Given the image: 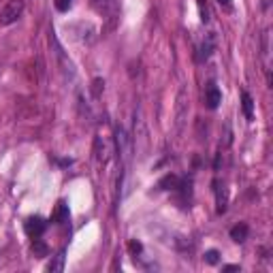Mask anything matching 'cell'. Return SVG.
<instances>
[{"label":"cell","mask_w":273,"mask_h":273,"mask_svg":"<svg viewBox=\"0 0 273 273\" xmlns=\"http://www.w3.org/2000/svg\"><path fill=\"white\" fill-rule=\"evenodd\" d=\"M21 15H24V0H9L4 9L0 11V26L15 24Z\"/></svg>","instance_id":"obj_1"},{"label":"cell","mask_w":273,"mask_h":273,"mask_svg":"<svg viewBox=\"0 0 273 273\" xmlns=\"http://www.w3.org/2000/svg\"><path fill=\"white\" fill-rule=\"evenodd\" d=\"M128 248H130V252L135 254V256H137V254L143 250V246H141V243H139V241H130V243H128Z\"/></svg>","instance_id":"obj_19"},{"label":"cell","mask_w":273,"mask_h":273,"mask_svg":"<svg viewBox=\"0 0 273 273\" xmlns=\"http://www.w3.org/2000/svg\"><path fill=\"white\" fill-rule=\"evenodd\" d=\"M250 235V226L246 224V222H239V224H235L231 228V239L235 243H243Z\"/></svg>","instance_id":"obj_7"},{"label":"cell","mask_w":273,"mask_h":273,"mask_svg":"<svg viewBox=\"0 0 273 273\" xmlns=\"http://www.w3.org/2000/svg\"><path fill=\"white\" fill-rule=\"evenodd\" d=\"M218 2H220V4H224L226 9H231V7H233V2H231V0H218Z\"/></svg>","instance_id":"obj_21"},{"label":"cell","mask_w":273,"mask_h":273,"mask_svg":"<svg viewBox=\"0 0 273 273\" xmlns=\"http://www.w3.org/2000/svg\"><path fill=\"white\" fill-rule=\"evenodd\" d=\"M180 177L177 175H173V173H166L163 180L158 182V188L160 190H177V186H180Z\"/></svg>","instance_id":"obj_9"},{"label":"cell","mask_w":273,"mask_h":273,"mask_svg":"<svg viewBox=\"0 0 273 273\" xmlns=\"http://www.w3.org/2000/svg\"><path fill=\"white\" fill-rule=\"evenodd\" d=\"M199 11H200V21L207 24L209 21V9H207V4H205V0H199Z\"/></svg>","instance_id":"obj_15"},{"label":"cell","mask_w":273,"mask_h":273,"mask_svg":"<svg viewBox=\"0 0 273 273\" xmlns=\"http://www.w3.org/2000/svg\"><path fill=\"white\" fill-rule=\"evenodd\" d=\"M103 90H105V81L98 77V79H94V81H92V96H94V98H100Z\"/></svg>","instance_id":"obj_14"},{"label":"cell","mask_w":273,"mask_h":273,"mask_svg":"<svg viewBox=\"0 0 273 273\" xmlns=\"http://www.w3.org/2000/svg\"><path fill=\"white\" fill-rule=\"evenodd\" d=\"M222 271H226V273H228V271H239V265H226Z\"/></svg>","instance_id":"obj_20"},{"label":"cell","mask_w":273,"mask_h":273,"mask_svg":"<svg viewBox=\"0 0 273 273\" xmlns=\"http://www.w3.org/2000/svg\"><path fill=\"white\" fill-rule=\"evenodd\" d=\"M214 49H216V35L214 32H209L207 36H205V41L200 43V47H199V54H197V62H207V60L211 58V54H214Z\"/></svg>","instance_id":"obj_3"},{"label":"cell","mask_w":273,"mask_h":273,"mask_svg":"<svg viewBox=\"0 0 273 273\" xmlns=\"http://www.w3.org/2000/svg\"><path fill=\"white\" fill-rule=\"evenodd\" d=\"M107 0H92V7L98 11V13H103V11H107Z\"/></svg>","instance_id":"obj_18"},{"label":"cell","mask_w":273,"mask_h":273,"mask_svg":"<svg viewBox=\"0 0 273 273\" xmlns=\"http://www.w3.org/2000/svg\"><path fill=\"white\" fill-rule=\"evenodd\" d=\"M32 252H35V256L36 258H45V256L49 254V248H47V243L43 241V239H35V241H32Z\"/></svg>","instance_id":"obj_12"},{"label":"cell","mask_w":273,"mask_h":273,"mask_svg":"<svg viewBox=\"0 0 273 273\" xmlns=\"http://www.w3.org/2000/svg\"><path fill=\"white\" fill-rule=\"evenodd\" d=\"M214 190H216V205H218V207H216V211H218V214H224L226 211V203H228V197H226V188L224 186H220V182H214Z\"/></svg>","instance_id":"obj_6"},{"label":"cell","mask_w":273,"mask_h":273,"mask_svg":"<svg viewBox=\"0 0 273 273\" xmlns=\"http://www.w3.org/2000/svg\"><path fill=\"white\" fill-rule=\"evenodd\" d=\"M55 224H64V222H69V205L64 203V200H60L58 207H55V214L52 218Z\"/></svg>","instance_id":"obj_11"},{"label":"cell","mask_w":273,"mask_h":273,"mask_svg":"<svg viewBox=\"0 0 273 273\" xmlns=\"http://www.w3.org/2000/svg\"><path fill=\"white\" fill-rule=\"evenodd\" d=\"M220 103H222L220 88L216 86V83H207V88H205V105H207V107L214 111V109L220 107Z\"/></svg>","instance_id":"obj_4"},{"label":"cell","mask_w":273,"mask_h":273,"mask_svg":"<svg viewBox=\"0 0 273 273\" xmlns=\"http://www.w3.org/2000/svg\"><path fill=\"white\" fill-rule=\"evenodd\" d=\"M54 4H55V9H58L60 13H66V11L73 7V2H71V0H54Z\"/></svg>","instance_id":"obj_17"},{"label":"cell","mask_w":273,"mask_h":273,"mask_svg":"<svg viewBox=\"0 0 273 273\" xmlns=\"http://www.w3.org/2000/svg\"><path fill=\"white\" fill-rule=\"evenodd\" d=\"M64 254H66L64 250H60V252L55 254L52 260H49V265H47V271H49V273H60V271L64 269V258H66Z\"/></svg>","instance_id":"obj_10"},{"label":"cell","mask_w":273,"mask_h":273,"mask_svg":"<svg viewBox=\"0 0 273 273\" xmlns=\"http://www.w3.org/2000/svg\"><path fill=\"white\" fill-rule=\"evenodd\" d=\"M241 107H243V115L248 122H254V100L250 96V92H241Z\"/></svg>","instance_id":"obj_8"},{"label":"cell","mask_w":273,"mask_h":273,"mask_svg":"<svg viewBox=\"0 0 273 273\" xmlns=\"http://www.w3.org/2000/svg\"><path fill=\"white\" fill-rule=\"evenodd\" d=\"M263 58L265 62H269V30L263 32Z\"/></svg>","instance_id":"obj_16"},{"label":"cell","mask_w":273,"mask_h":273,"mask_svg":"<svg viewBox=\"0 0 273 273\" xmlns=\"http://www.w3.org/2000/svg\"><path fill=\"white\" fill-rule=\"evenodd\" d=\"M203 258H205V263L207 265H218L220 263V252L218 250H207Z\"/></svg>","instance_id":"obj_13"},{"label":"cell","mask_w":273,"mask_h":273,"mask_svg":"<svg viewBox=\"0 0 273 273\" xmlns=\"http://www.w3.org/2000/svg\"><path fill=\"white\" fill-rule=\"evenodd\" d=\"M47 226H49V222H47L45 218H41V216H32V218H28L26 224H24L26 233H28V235H30L32 239L41 237L43 233L47 231Z\"/></svg>","instance_id":"obj_2"},{"label":"cell","mask_w":273,"mask_h":273,"mask_svg":"<svg viewBox=\"0 0 273 273\" xmlns=\"http://www.w3.org/2000/svg\"><path fill=\"white\" fill-rule=\"evenodd\" d=\"M115 143H118V154L122 158H128V154H130V139H128L126 130L122 126L115 130Z\"/></svg>","instance_id":"obj_5"}]
</instances>
